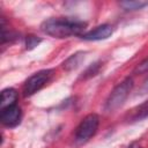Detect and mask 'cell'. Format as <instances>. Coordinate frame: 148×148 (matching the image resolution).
<instances>
[{
  "mask_svg": "<svg viewBox=\"0 0 148 148\" xmlns=\"http://www.w3.org/2000/svg\"><path fill=\"white\" fill-rule=\"evenodd\" d=\"M98 125H99V117L96 113H90L86 116L76 127L75 135H74L75 143L83 145L88 142L96 134Z\"/></svg>",
  "mask_w": 148,
  "mask_h": 148,
  "instance_id": "3957f363",
  "label": "cell"
},
{
  "mask_svg": "<svg viewBox=\"0 0 148 148\" xmlns=\"http://www.w3.org/2000/svg\"><path fill=\"white\" fill-rule=\"evenodd\" d=\"M84 54H86V52H82V51L72 54L69 58H67V59L64 61L62 67H64L66 71H73V69H75V68H77V67L81 65V62L83 61Z\"/></svg>",
  "mask_w": 148,
  "mask_h": 148,
  "instance_id": "ba28073f",
  "label": "cell"
},
{
  "mask_svg": "<svg viewBox=\"0 0 148 148\" xmlns=\"http://www.w3.org/2000/svg\"><path fill=\"white\" fill-rule=\"evenodd\" d=\"M99 67H101V65H99V62H95V64H91L87 69H86V72L83 73V77L84 79H87V77H91V76H95L97 73H98V71H99Z\"/></svg>",
  "mask_w": 148,
  "mask_h": 148,
  "instance_id": "7c38bea8",
  "label": "cell"
},
{
  "mask_svg": "<svg viewBox=\"0 0 148 148\" xmlns=\"http://www.w3.org/2000/svg\"><path fill=\"white\" fill-rule=\"evenodd\" d=\"M141 91L142 92H148V79L145 81V83H143V86L141 88Z\"/></svg>",
  "mask_w": 148,
  "mask_h": 148,
  "instance_id": "5bb4252c",
  "label": "cell"
},
{
  "mask_svg": "<svg viewBox=\"0 0 148 148\" xmlns=\"http://www.w3.org/2000/svg\"><path fill=\"white\" fill-rule=\"evenodd\" d=\"M42 42V39L37 36H34V35H29L25 37V49L27 50H32L35 49L39 43Z\"/></svg>",
  "mask_w": 148,
  "mask_h": 148,
  "instance_id": "8fae6325",
  "label": "cell"
},
{
  "mask_svg": "<svg viewBox=\"0 0 148 148\" xmlns=\"http://www.w3.org/2000/svg\"><path fill=\"white\" fill-rule=\"evenodd\" d=\"M21 119H22V111L17 104L1 109L0 120L2 125H5L6 127H9V128L16 127L21 123Z\"/></svg>",
  "mask_w": 148,
  "mask_h": 148,
  "instance_id": "5b68a950",
  "label": "cell"
},
{
  "mask_svg": "<svg viewBox=\"0 0 148 148\" xmlns=\"http://www.w3.org/2000/svg\"><path fill=\"white\" fill-rule=\"evenodd\" d=\"M133 86H134V81L131 76L125 77L120 83H118L105 101V105H104L105 111L113 112L118 110L127 99L130 92L133 89Z\"/></svg>",
  "mask_w": 148,
  "mask_h": 148,
  "instance_id": "7a4b0ae2",
  "label": "cell"
},
{
  "mask_svg": "<svg viewBox=\"0 0 148 148\" xmlns=\"http://www.w3.org/2000/svg\"><path fill=\"white\" fill-rule=\"evenodd\" d=\"M127 148H142V147H141V146H140L138 142H133V143H131V145H130Z\"/></svg>",
  "mask_w": 148,
  "mask_h": 148,
  "instance_id": "9a60e30c",
  "label": "cell"
},
{
  "mask_svg": "<svg viewBox=\"0 0 148 148\" xmlns=\"http://www.w3.org/2000/svg\"><path fill=\"white\" fill-rule=\"evenodd\" d=\"M148 117V101L143 102L139 106H136L130 116V121H140Z\"/></svg>",
  "mask_w": 148,
  "mask_h": 148,
  "instance_id": "9c48e42d",
  "label": "cell"
},
{
  "mask_svg": "<svg viewBox=\"0 0 148 148\" xmlns=\"http://www.w3.org/2000/svg\"><path fill=\"white\" fill-rule=\"evenodd\" d=\"M53 71L52 69H42L32 74L23 86V94L24 96H32L37 91H39L52 77Z\"/></svg>",
  "mask_w": 148,
  "mask_h": 148,
  "instance_id": "277c9868",
  "label": "cell"
},
{
  "mask_svg": "<svg viewBox=\"0 0 148 148\" xmlns=\"http://www.w3.org/2000/svg\"><path fill=\"white\" fill-rule=\"evenodd\" d=\"M135 72H136V73H140V74H142V73H147V72H148V58H147L146 60H143V61L136 67Z\"/></svg>",
  "mask_w": 148,
  "mask_h": 148,
  "instance_id": "4fadbf2b",
  "label": "cell"
},
{
  "mask_svg": "<svg viewBox=\"0 0 148 148\" xmlns=\"http://www.w3.org/2000/svg\"><path fill=\"white\" fill-rule=\"evenodd\" d=\"M112 32H113L112 25L104 23V24H101L88 32H84L81 36V38L84 40H102V39L109 38L112 35Z\"/></svg>",
  "mask_w": 148,
  "mask_h": 148,
  "instance_id": "8992f818",
  "label": "cell"
},
{
  "mask_svg": "<svg viewBox=\"0 0 148 148\" xmlns=\"http://www.w3.org/2000/svg\"><path fill=\"white\" fill-rule=\"evenodd\" d=\"M119 6L125 10H138V9H142L143 7L148 6V1H142V0L121 1L119 2Z\"/></svg>",
  "mask_w": 148,
  "mask_h": 148,
  "instance_id": "30bf717a",
  "label": "cell"
},
{
  "mask_svg": "<svg viewBox=\"0 0 148 148\" xmlns=\"http://www.w3.org/2000/svg\"><path fill=\"white\" fill-rule=\"evenodd\" d=\"M17 91L14 88H6L1 91V101H0V109H5L7 106L16 104L17 101Z\"/></svg>",
  "mask_w": 148,
  "mask_h": 148,
  "instance_id": "52a82bcc",
  "label": "cell"
},
{
  "mask_svg": "<svg viewBox=\"0 0 148 148\" xmlns=\"http://www.w3.org/2000/svg\"><path fill=\"white\" fill-rule=\"evenodd\" d=\"M87 23L80 20L57 17L45 20L40 24V30L54 38H66L69 36H82L84 34Z\"/></svg>",
  "mask_w": 148,
  "mask_h": 148,
  "instance_id": "6da1fadb",
  "label": "cell"
}]
</instances>
